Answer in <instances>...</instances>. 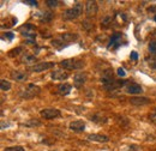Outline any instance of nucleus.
<instances>
[{"instance_id":"f257e3e1","label":"nucleus","mask_w":156,"mask_h":151,"mask_svg":"<svg viewBox=\"0 0 156 151\" xmlns=\"http://www.w3.org/2000/svg\"><path fill=\"white\" fill-rule=\"evenodd\" d=\"M84 61L78 59H64L60 61V66L64 70H80L84 67Z\"/></svg>"},{"instance_id":"f03ea898","label":"nucleus","mask_w":156,"mask_h":151,"mask_svg":"<svg viewBox=\"0 0 156 151\" xmlns=\"http://www.w3.org/2000/svg\"><path fill=\"white\" fill-rule=\"evenodd\" d=\"M82 13H83V4H82V2H77L73 7L66 10V11L64 12L62 17H64V19H70V20H71V19L78 18Z\"/></svg>"},{"instance_id":"7ed1b4c3","label":"nucleus","mask_w":156,"mask_h":151,"mask_svg":"<svg viewBox=\"0 0 156 151\" xmlns=\"http://www.w3.org/2000/svg\"><path fill=\"white\" fill-rule=\"evenodd\" d=\"M40 93H41L40 86L35 85V84H29L25 89H23V90L20 91V96L22 97V98H24V100H30V98L37 96Z\"/></svg>"},{"instance_id":"20e7f679","label":"nucleus","mask_w":156,"mask_h":151,"mask_svg":"<svg viewBox=\"0 0 156 151\" xmlns=\"http://www.w3.org/2000/svg\"><path fill=\"white\" fill-rule=\"evenodd\" d=\"M77 38V35H73V34H64L61 36H59L58 38L53 40L52 41V44L57 48H62L65 46V43H70L72 41H75Z\"/></svg>"},{"instance_id":"39448f33","label":"nucleus","mask_w":156,"mask_h":151,"mask_svg":"<svg viewBox=\"0 0 156 151\" xmlns=\"http://www.w3.org/2000/svg\"><path fill=\"white\" fill-rule=\"evenodd\" d=\"M54 66H55L54 62H47V61H43V62H37V64H35V65L29 66L28 70L31 71V72H36V73H39V72L47 71V70H49V68H52V67H54Z\"/></svg>"},{"instance_id":"423d86ee","label":"nucleus","mask_w":156,"mask_h":151,"mask_svg":"<svg viewBox=\"0 0 156 151\" xmlns=\"http://www.w3.org/2000/svg\"><path fill=\"white\" fill-rule=\"evenodd\" d=\"M40 115L43 118V119H47V120H52V119H55L61 115L60 111L57 108H46V109H42L40 112Z\"/></svg>"},{"instance_id":"0eeeda50","label":"nucleus","mask_w":156,"mask_h":151,"mask_svg":"<svg viewBox=\"0 0 156 151\" xmlns=\"http://www.w3.org/2000/svg\"><path fill=\"white\" fill-rule=\"evenodd\" d=\"M85 12H87V16L88 17H91V16H95L98 13V4L96 1H87L85 2Z\"/></svg>"},{"instance_id":"6e6552de","label":"nucleus","mask_w":156,"mask_h":151,"mask_svg":"<svg viewBox=\"0 0 156 151\" xmlns=\"http://www.w3.org/2000/svg\"><path fill=\"white\" fill-rule=\"evenodd\" d=\"M87 79H88L87 73H84V72H78V73H76L75 77H73L75 86H76V88H80V86H83V85L85 84Z\"/></svg>"},{"instance_id":"1a4fd4ad","label":"nucleus","mask_w":156,"mask_h":151,"mask_svg":"<svg viewBox=\"0 0 156 151\" xmlns=\"http://www.w3.org/2000/svg\"><path fill=\"white\" fill-rule=\"evenodd\" d=\"M69 128L73 132H83L85 130V124L82 120H76V121H71L69 125Z\"/></svg>"},{"instance_id":"9d476101","label":"nucleus","mask_w":156,"mask_h":151,"mask_svg":"<svg viewBox=\"0 0 156 151\" xmlns=\"http://www.w3.org/2000/svg\"><path fill=\"white\" fill-rule=\"evenodd\" d=\"M126 93L131 95H138L143 93V89H142V86H140L139 84H137V83H129L127 86H126Z\"/></svg>"},{"instance_id":"9b49d317","label":"nucleus","mask_w":156,"mask_h":151,"mask_svg":"<svg viewBox=\"0 0 156 151\" xmlns=\"http://www.w3.org/2000/svg\"><path fill=\"white\" fill-rule=\"evenodd\" d=\"M51 77L53 80H65L69 78V73L64 70H54L51 73Z\"/></svg>"},{"instance_id":"f8f14e48","label":"nucleus","mask_w":156,"mask_h":151,"mask_svg":"<svg viewBox=\"0 0 156 151\" xmlns=\"http://www.w3.org/2000/svg\"><path fill=\"white\" fill-rule=\"evenodd\" d=\"M126 83H127L126 80H115L114 79V80H112L111 83H108V84H106L103 86H105L106 90H115V89H119V88L124 86Z\"/></svg>"},{"instance_id":"ddd939ff","label":"nucleus","mask_w":156,"mask_h":151,"mask_svg":"<svg viewBox=\"0 0 156 151\" xmlns=\"http://www.w3.org/2000/svg\"><path fill=\"white\" fill-rule=\"evenodd\" d=\"M130 103L133 106H145L151 103V100H149L148 97H131Z\"/></svg>"},{"instance_id":"4468645a","label":"nucleus","mask_w":156,"mask_h":151,"mask_svg":"<svg viewBox=\"0 0 156 151\" xmlns=\"http://www.w3.org/2000/svg\"><path fill=\"white\" fill-rule=\"evenodd\" d=\"M88 139H89V140H91V142H98V143H107V142H109L108 135H105V134H98V133L89 134V135H88Z\"/></svg>"},{"instance_id":"2eb2a0df","label":"nucleus","mask_w":156,"mask_h":151,"mask_svg":"<svg viewBox=\"0 0 156 151\" xmlns=\"http://www.w3.org/2000/svg\"><path fill=\"white\" fill-rule=\"evenodd\" d=\"M121 43V34H119V33H115L112 38H111V41H109V43H108V48H112V47H114V48H118L119 47V44Z\"/></svg>"},{"instance_id":"dca6fc26","label":"nucleus","mask_w":156,"mask_h":151,"mask_svg":"<svg viewBox=\"0 0 156 151\" xmlns=\"http://www.w3.org/2000/svg\"><path fill=\"white\" fill-rule=\"evenodd\" d=\"M11 78L17 80V82H25L27 78H28V75L23 71H12L11 72Z\"/></svg>"},{"instance_id":"f3484780","label":"nucleus","mask_w":156,"mask_h":151,"mask_svg":"<svg viewBox=\"0 0 156 151\" xmlns=\"http://www.w3.org/2000/svg\"><path fill=\"white\" fill-rule=\"evenodd\" d=\"M72 90V86L67 83H64V84H60L58 86V94L61 95V96H66L71 93Z\"/></svg>"},{"instance_id":"a211bd4d","label":"nucleus","mask_w":156,"mask_h":151,"mask_svg":"<svg viewBox=\"0 0 156 151\" xmlns=\"http://www.w3.org/2000/svg\"><path fill=\"white\" fill-rule=\"evenodd\" d=\"M90 120L94 121V122H98V124H105V122H107V118L102 116L101 114H94V115H91L90 116Z\"/></svg>"},{"instance_id":"6ab92c4d","label":"nucleus","mask_w":156,"mask_h":151,"mask_svg":"<svg viewBox=\"0 0 156 151\" xmlns=\"http://www.w3.org/2000/svg\"><path fill=\"white\" fill-rule=\"evenodd\" d=\"M20 61L23 62V64H34L35 65V61H36V58L34 57V55H30V54H24L22 59H20Z\"/></svg>"},{"instance_id":"aec40b11","label":"nucleus","mask_w":156,"mask_h":151,"mask_svg":"<svg viewBox=\"0 0 156 151\" xmlns=\"http://www.w3.org/2000/svg\"><path fill=\"white\" fill-rule=\"evenodd\" d=\"M0 89H1L2 91L10 90V89H11V83L7 82V80H5V79H1V80H0Z\"/></svg>"},{"instance_id":"412c9836","label":"nucleus","mask_w":156,"mask_h":151,"mask_svg":"<svg viewBox=\"0 0 156 151\" xmlns=\"http://www.w3.org/2000/svg\"><path fill=\"white\" fill-rule=\"evenodd\" d=\"M22 51H23V48H22V47H17V48H13L12 51H10V52H9V57H11V58L17 57V55H20Z\"/></svg>"},{"instance_id":"4be33fe9","label":"nucleus","mask_w":156,"mask_h":151,"mask_svg":"<svg viewBox=\"0 0 156 151\" xmlns=\"http://www.w3.org/2000/svg\"><path fill=\"white\" fill-rule=\"evenodd\" d=\"M52 18H53V13H51V12H42L41 13V19L43 22H49V20H52Z\"/></svg>"},{"instance_id":"5701e85b","label":"nucleus","mask_w":156,"mask_h":151,"mask_svg":"<svg viewBox=\"0 0 156 151\" xmlns=\"http://www.w3.org/2000/svg\"><path fill=\"white\" fill-rule=\"evenodd\" d=\"M148 48H149V52H150L151 54H156V41H151V42L149 43Z\"/></svg>"},{"instance_id":"b1692460","label":"nucleus","mask_w":156,"mask_h":151,"mask_svg":"<svg viewBox=\"0 0 156 151\" xmlns=\"http://www.w3.org/2000/svg\"><path fill=\"white\" fill-rule=\"evenodd\" d=\"M46 4H47L48 7H57L59 5V1L58 0H47Z\"/></svg>"},{"instance_id":"393cba45","label":"nucleus","mask_w":156,"mask_h":151,"mask_svg":"<svg viewBox=\"0 0 156 151\" xmlns=\"http://www.w3.org/2000/svg\"><path fill=\"white\" fill-rule=\"evenodd\" d=\"M4 151H24V148H22V146H9V148H6Z\"/></svg>"},{"instance_id":"a878e982","label":"nucleus","mask_w":156,"mask_h":151,"mask_svg":"<svg viewBox=\"0 0 156 151\" xmlns=\"http://www.w3.org/2000/svg\"><path fill=\"white\" fill-rule=\"evenodd\" d=\"M112 22V18L111 17H106V18L102 19V23H101V25L103 26V28H107L108 25H109V23Z\"/></svg>"},{"instance_id":"bb28decb","label":"nucleus","mask_w":156,"mask_h":151,"mask_svg":"<svg viewBox=\"0 0 156 151\" xmlns=\"http://www.w3.org/2000/svg\"><path fill=\"white\" fill-rule=\"evenodd\" d=\"M24 125L25 126H39V125H41V122L40 121H35V120H30V121L25 122Z\"/></svg>"},{"instance_id":"cd10ccee","label":"nucleus","mask_w":156,"mask_h":151,"mask_svg":"<svg viewBox=\"0 0 156 151\" xmlns=\"http://www.w3.org/2000/svg\"><path fill=\"white\" fill-rule=\"evenodd\" d=\"M24 4H28V5H31V6H36L37 5V1L36 0H25Z\"/></svg>"},{"instance_id":"c85d7f7f","label":"nucleus","mask_w":156,"mask_h":151,"mask_svg":"<svg viewBox=\"0 0 156 151\" xmlns=\"http://www.w3.org/2000/svg\"><path fill=\"white\" fill-rule=\"evenodd\" d=\"M149 118H150L151 121H155L156 122V109L154 111V112H151V113L149 114Z\"/></svg>"},{"instance_id":"c756f323","label":"nucleus","mask_w":156,"mask_h":151,"mask_svg":"<svg viewBox=\"0 0 156 151\" xmlns=\"http://www.w3.org/2000/svg\"><path fill=\"white\" fill-rule=\"evenodd\" d=\"M118 75L120 76V77H125V75H126V73H125L124 68H121V67H120V68H118Z\"/></svg>"},{"instance_id":"7c9ffc66","label":"nucleus","mask_w":156,"mask_h":151,"mask_svg":"<svg viewBox=\"0 0 156 151\" xmlns=\"http://www.w3.org/2000/svg\"><path fill=\"white\" fill-rule=\"evenodd\" d=\"M5 37L9 38V40H12V38L15 37V35H13V33H6L5 34Z\"/></svg>"},{"instance_id":"2f4dec72","label":"nucleus","mask_w":156,"mask_h":151,"mask_svg":"<svg viewBox=\"0 0 156 151\" xmlns=\"http://www.w3.org/2000/svg\"><path fill=\"white\" fill-rule=\"evenodd\" d=\"M131 59H132V60H137V59H138L137 52H132V53H131Z\"/></svg>"},{"instance_id":"473e14b6","label":"nucleus","mask_w":156,"mask_h":151,"mask_svg":"<svg viewBox=\"0 0 156 151\" xmlns=\"http://www.w3.org/2000/svg\"><path fill=\"white\" fill-rule=\"evenodd\" d=\"M129 151H137V146H136V145H132V146H130Z\"/></svg>"},{"instance_id":"72a5a7b5","label":"nucleus","mask_w":156,"mask_h":151,"mask_svg":"<svg viewBox=\"0 0 156 151\" xmlns=\"http://www.w3.org/2000/svg\"><path fill=\"white\" fill-rule=\"evenodd\" d=\"M148 11H149V12H150V11H156V7H155V6H153V7H149V10H148Z\"/></svg>"},{"instance_id":"f704fd0d","label":"nucleus","mask_w":156,"mask_h":151,"mask_svg":"<svg viewBox=\"0 0 156 151\" xmlns=\"http://www.w3.org/2000/svg\"><path fill=\"white\" fill-rule=\"evenodd\" d=\"M154 20H155V22H156V15H155V17H154Z\"/></svg>"}]
</instances>
